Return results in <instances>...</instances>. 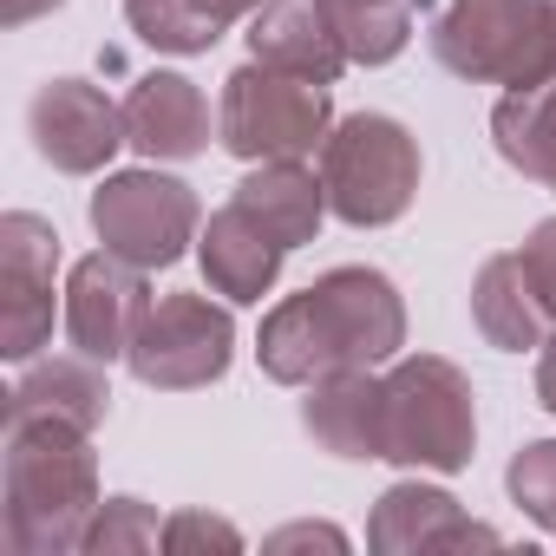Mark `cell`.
<instances>
[{
    "mask_svg": "<svg viewBox=\"0 0 556 556\" xmlns=\"http://www.w3.org/2000/svg\"><path fill=\"white\" fill-rule=\"evenodd\" d=\"M282 242H275L236 197L203 223V236H197V262H203V275H210V289L223 295V302H262L275 282H282Z\"/></svg>",
    "mask_w": 556,
    "mask_h": 556,
    "instance_id": "obj_15",
    "label": "cell"
},
{
    "mask_svg": "<svg viewBox=\"0 0 556 556\" xmlns=\"http://www.w3.org/2000/svg\"><path fill=\"white\" fill-rule=\"evenodd\" d=\"M536 400H543V413H556V334H543V348H536Z\"/></svg>",
    "mask_w": 556,
    "mask_h": 556,
    "instance_id": "obj_29",
    "label": "cell"
},
{
    "mask_svg": "<svg viewBox=\"0 0 556 556\" xmlns=\"http://www.w3.org/2000/svg\"><path fill=\"white\" fill-rule=\"evenodd\" d=\"M236 203L282 242V249H302L321 236V223L334 216L328 210V184L321 170H308V157H282V164H249V177L236 184Z\"/></svg>",
    "mask_w": 556,
    "mask_h": 556,
    "instance_id": "obj_17",
    "label": "cell"
},
{
    "mask_svg": "<svg viewBox=\"0 0 556 556\" xmlns=\"http://www.w3.org/2000/svg\"><path fill=\"white\" fill-rule=\"evenodd\" d=\"M92 236L99 249L138 262V268H170L190 255V242L203 236V210H197V190L157 164H138V170H105L99 190H92Z\"/></svg>",
    "mask_w": 556,
    "mask_h": 556,
    "instance_id": "obj_7",
    "label": "cell"
},
{
    "mask_svg": "<svg viewBox=\"0 0 556 556\" xmlns=\"http://www.w3.org/2000/svg\"><path fill=\"white\" fill-rule=\"evenodd\" d=\"M249 60L302 73V79H321V86H334L354 66L328 0H262V8L249 14Z\"/></svg>",
    "mask_w": 556,
    "mask_h": 556,
    "instance_id": "obj_14",
    "label": "cell"
},
{
    "mask_svg": "<svg viewBox=\"0 0 556 556\" xmlns=\"http://www.w3.org/2000/svg\"><path fill=\"white\" fill-rule=\"evenodd\" d=\"M34 151L66 177H99L125 144V105H112L92 79H47L27 105Z\"/></svg>",
    "mask_w": 556,
    "mask_h": 556,
    "instance_id": "obj_11",
    "label": "cell"
},
{
    "mask_svg": "<svg viewBox=\"0 0 556 556\" xmlns=\"http://www.w3.org/2000/svg\"><path fill=\"white\" fill-rule=\"evenodd\" d=\"M387 400V465L406 471H465L478 452V400L465 367L445 354H400L380 380Z\"/></svg>",
    "mask_w": 556,
    "mask_h": 556,
    "instance_id": "obj_4",
    "label": "cell"
},
{
    "mask_svg": "<svg viewBox=\"0 0 556 556\" xmlns=\"http://www.w3.org/2000/svg\"><path fill=\"white\" fill-rule=\"evenodd\" d=\"M8 549L14 556H73L99 517V458L92 432L66 419H8Z\"/></svg>",
    "mask_w": 556,
    "mask_h": 556,
    "instance_id": "obj_2",
    "label": "cell"
},
{
    "mask_svg": "<svg viewBox=\"0 0 556 556\" xmlns=\"http://www.w3.org/2000/svg\"><path fill=\"white\" fill-rule=\"evenodd\" d=\"M491 138H497V157L510 170L556 190V73L523 86V92H504L491 105Z\"/></svg>",
    "mask_w": 556,
    "mask_h": 556,
    "instance_id": "obj_20",
    "label": "cell"
},
{
    "mask_svg": "<svg viewBox=\"0 0 556 556\" xmlns=\"http://www.w3.org/2000/svg\"><path fill=\"white\" fill-rule=\"evenodd\" d=\"M164 549H170V556H190V549H223V556H236V549H242V530H236L229 517H210V510H177V517H164Z\"/></svg>",
    "mask_w": 556,
    "mask_h": 556,
    "instance_id": "obj_25",
    "label": "cell"
},
{
    "mask_svg": "<svg viewBox=\"0 0 556 556\" xmlns=\"http://www.w3.org/2000/svg\"><path fill=\"white\" fill-rule=\"evenodd\" d=\"M426 40H432V60L465 86L523 92L556 73L549 0H445Z\"/></svg>",
    "mask_w": 556,
    "mask_h": 556,
    "instance_id": "obj_3",
    "label": "cell"
},
{
    "mask_svg": "<svg viewBox=\"0 0 556 556\" xmlns=\"http://www.w3.org/2000/svg\"><path fill=\"white\" fill-rule=\"evenodd\" d=\"M504 491H510V504L556 543V439H530V445L504 465Z\"/></svg>",
    "mask_w": 556,
    "mask_h": 556,
    "instance_id": "obj_24",
    "label": "cell"
},
{
    "mask_svg": "<svg viewBox=\"0 0 556 556\" xmlns=\"http://www.w3.org/2000/svg\"><path fill=\"white\" fill-rule=\"evenodd\" d=\"M53 268H60V229L34 210L0 216V354L14 367L40 361L53 341Z\"/></svg>",
    "mask_w": 556,
    "mask_h": 556,
    "instance_id": "obj_9",
    "label": "cell"
},
{
    "mask_svg": "<svg viewBox=\"0 0 556 556\" xmlns=\"http://www.w3.org/2000/svg\"><path fill=\"white\" fill-rule=\"evenodd\" d=\"M497 543L504 536L491 523H471L452 491L419 484V478L380 491L374 523H367V549L374 556H439V549H497Z\"/></svg>",
    "mask_w": 556,
    "mask_h": 556,
    "instance_id": "obj_12",
    "label": "cell"
},
{
    "mask_svg": "<svg viewBox=\"0 0 556 556\" xmlns=\"http://www.w3.org/2000/svg\"><path fill=\"white\" fill-rule=\"evenodd\" d=\"M53 8H66V0H0V27H34Z\"/></svg>",
    "mask_w": 556,
    "mask_h": 556,
    "instance_id": "obj_28",
    "label": "cell"
},
{
    "mask_svg": "<svg viewBox=\"0 0 556 556\" xmlns=\"http://www.w3.org/2000/svg\"><path fill=\"white\" fill-rule=\"evenodd\" d=\"M125 21L151 53H177V60L210 53L223 40V27L197 8V0H125Z\"/></svg>",
    "mask_w": 556,
    "mask_h": 556,
    "instance_id": "obj_22",
    "label": "cell"
},
{
    "mask_svg": "<svg viewBox=\"0 0 556 556\" xmlns=\"http://www.w3.org/2000/svg\"><path fill=\"white\" fill-rule=\"evenodd\" d=\"M354 66H387L413 40V0H328Z\"/></svg>",
    "mask_w": 556,
    "mask_h": 556,
    "instance_id": "obj_21",
    "label": "cell"
},
{
    "mask_svg": "<svg viewBox=\"0 0 556 556\" xmlns=\"http://www.w3.org/2000/svg\"><path fill=\"white\" fill-rule=\"evenodd\" d=\"M321 184H328V210L348 229H387L419 197V138L387 112L334 118L321 144Z\"/></svg>",
    "mask_w": 556,
    "mask_h": 556,
    "instance_id": "obj_6",
    "label": "cell"
},
{
    "mask_svg": "<svg viewBox=\"0 0 556 556\" xmlns=\"http://www.w3.org/2000/svg\"><path fill=\"white\" fill-rule=\"evenodd\" d=\"M302 426L321 452L334 458H380L387 452V400H380V380L374 367H348V374H328L315 387H302Z\"/></svg>",
    "mask_w": 556,
    "mask_h": 556,
    "instance_id": "obj_16",
    "label": "cell"
},
{
    "mask_svg": "<svg viewBox=\"0 0 556 556\" xmlns=\"http://www.w3.org/2000/svg\"><path fill=\"white\" fill-rule=\"evenodd\" d=\"M164 549V523L144 497H105L92 530H86V556H144Z\"/></svg>",
    "mask_w": 556,
    "mask_h": 556,
    "instance_id": "obj_23",
    "label": "cell"
},
{
    "mask_svg": "<svg viewBox=\"0 0 556 556\" xmlns=\"http://www.w3.org/2000/svg\"><path fill=\"white\" fill-rule=\"evenodd\" d=\"M229 361H236V321H229V308L210 302V295H190V289L157 295L151 315H144V328H138V341H131V354H125V367L138 374V387H151V393L216 387L229 374Z\"/></svg>",
    "mask_w": 556,
    "mask_h": 556,
    "instance_id": "obj_8",
    "label": "cell"
},
{
    "mask_svg": "<svg viewBox=\"0 0 556 556\" xmlns=\"http://www.w3.org/2000/svg\"><path fill=\"white\" fill-rule=\"evenodd\" d=\"M262 549L268 556H289V549H348V530H334V523H289V530H275V536H262Z\"/></svg>",
    "mask_w": 556,
    "mask_h": 556,
    "instance_id": "obj_27",
    "label": "cell"
},
{
    "mask_svg": "<svg viewBox=\"0 0 556 556\" xmlns=\"http://www.w3.org/2000/svg\"><path fill=\"white\" fill-rule=\"evenodd\" d=\"M549 14H556V0H549Z\"/></svg>",
    "mask_w": 556,
    "mask_h": 556,
    "instance_id": "obj_31",
    "label": "cell"
},
{
    "mask_svg": "<svg viewBox=\"0 0 556 556\" xmlns=\"http://www.w3.org/2000/svg\"><path fill=\"white\" fill-rule=\"evenodd\" d=\"M105 361L92 354H60V361H27V374L8 393V419H66L79 432H99L112 413V387L99 374Z\"/></svg>",
    "mask_w": 556,
    "mask_h": 556,
    "instance_id": "obj_18",
    "label": "cell"
},
{
    "mask_svg": "<svg viewBox=\"0 0 556 556\" xmlns=\"http://www.w3.org/2000/svg\"><path fill=\"white\" fill-rule=\"evenodd\" d=\"M197 8H203L216 27H236V21H249V14L262 8V0H197Z\"/></svg>",
    "mask_w": 556,
    "mask_h": 556,
    "instance_id": "obj_30",
    "label": "cell"
},
{
    "mask_svg": "<svg viewBox=\"0 0 556 556\" xmlns=\"http://www.w3.org/2000/svg\"><path fill=\"white\" fill-rule=\"evenodd\" d=\"M406 348V302L380 268H328L302 295L275 302L255 334V361L275 387H315L348 367H387Z\"/></svg>",
    "mask_w": 556,
    "mask_h": 556,
    "instance_id": "obj_1",
    "label": "cell"
},
{
    "mask_svg": "<svg viewBox=\"0 0 556 556\" xmlns=\"http://www.w3.org/2000/svg\"><path fill=\"white\" fill-rule=\"evenodd\" d=\"M144 275L138 262L99 249V255H79L73 275H66V341L92 361H125L144 315H151V289H144Z\"/></svg>",
    "mask_w": 556,
    "mask_h": 556,
    "instance_id": "obj_10",
    "label": "cell"
},
{
    "mask_svg": "<svg viewBox=\"0 0 556 556\" xmlns=\"http://www.w3.org/2000/svg\"><path fill=\"white\" fill-rule=\"evenodd\" d=\"M517 255H523V275H530V289H536L543 315L556 321V216H549V223H536V229H530V242H523Z\"/></svg>",
    "mask_w": 556,
    "mask_h": 556,
    "instance_id": "obj_26",
    "label": "cell"
},
{
    "mask_svg": "<svg viewBox=\"0 0 556 556\" xmlns=\"http://www.w3.org/2000/svg\"><path fill=\"white\" fill-rule=\"evenodd\" d=\"M334 131V99L321 79L282 73V66H236L216 99V138L242 164H282V157H315Z\"/></svg>",
    "mask_w": 556,
    "mask_h": 556,
    "instance_id": "obj_5",
    "label": "cell"
},
{
    "mask_svg": "<svg viewBox=\"0 0 556 556\" xmlns=\"http://www.w3.org/2000/svg\"><path fill=\"white\" fill-rule=\"evenodd\" d=\"M471 321H478V334H484L497 354L543 348L549 315H543L530 275H523V255H491V262L478 268V282H471Z\"/></svg>",
    "mask_w": 556,
    "mask_h": 556,
    "instance_id": "obj_19",
    "label": "cell"
},
{
    "mask_svg": "<svg viewBox=\"0 0 556 556\" xmlns=\"http://www.w3.org/2000/svg\"><path fill=\"white\" fill-rule=\"evenodd\" d=\"M125 144L144 164H190L210 151V99L184 73H144L125 92Z\"/></svg>",
    "mask_w": 556,
    "mask_h": 556,
    "instance_id": "obj_13",
    "label": "cell"
}]
</instances>
